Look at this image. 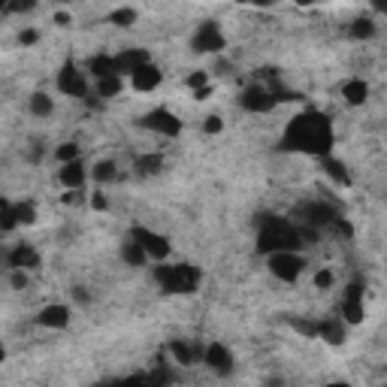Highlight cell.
Wrapping results in <instances>:
<instances>
[{
    "label": "cell",
    "instance_id": "1",
    "mask_svg": "<svg viewBox=\"0 0 387 387\" xmlns=\"http://www.w3.org/2000/svg\"><path fill=\"white\" fill-rule=\"evenodd\" d=\"M333 122L318 112V109H306V112L293 115L282 133V152H300L312 154V158H324L333 152Z\"/></svg>",
    "mask_w": 387,
    "mask_h": 387
},
{
    "label": "cell",
    "instance_id": "2",
    "mask_svg": "<svg viewBox=\"0 0 387 387\" xmlns=\"http://www.w3.org/2000/svg\"><path fill=\"white\" fill-rule=\"evenodd\" d=\"M302 239L297 224L282 215H261L257 221V251L272 254V251H300Z\"/></svg>",
    "mask_w": 387,
    "mask_h": 387
},
{
    "label": "cell",
    "instance_id": "3",
    "mask_svg": "<svg viewBox=\"0 0 387 387\" xmlns=\"http://www.w3.org/2000/svg\"><path fill=\"white\" fill-rule=\"evenodd\" d=\"M154 282L161 284L163 293H197L203 272H200V266H194V263L167 266L163 261H158V266H154Z\"/></svg>",
    "mask_w": 387,
    "mask_h": 387
},
{
    "label": "cell",
    "instance_id": "4",
    "mask_svg": "<svg viewBox=\"0 0 387 387\" xmlns=\"http://www.w3.org/2000/svg\"><path fill=\"white\" fill-rule=\"evenodd\" d=\"M266 266H270V272L275 275L279 282H297L302 270H306V261H302L300 251H272L266 254Z\"/></svg>",
    "mask_w": 387,
    "mask_h": 387
},
{
    "label": "cell",
    "instance_id": "5",
    "mask_svg": "<svg viewBox=\"0 0 387 387\" xmlns=\"http://www.w3.org/2000/svg\"><path fill=\"white\" fill-rule=\"evenodd\" d=\"M191 49L197 54H221L227 49V36L218 27V22H203L191 36Z\"/></svg>",
    "mask_w": 387,
    "mask_h": 387
},
{
    "label": "cell",
    "instance_id": "6",
    "mask_svg": "<svg viewBox=\"0 0 387 387\" xmlns=\"http://www.w3.org/2000/svg\"><path fill=\"white\" fill-rule=\"evenodd\" d=\"M131 239L143 245V251L149 254V261H167L170 251H173V245H170L167 236H163V233H154V230L143 227V224H136V227L131 230Z\"/></svg>",
    "mask_w": 387,
    "mask_h": 387
},
{
    "label": "cell",
    "instance_id": "7",
    "mask_svg": "<svg viewBox=\"0 0 387 387\" xmlns=\"http://www.w3.org/2000/svg\"><path fill=\"white\" fill-rule=\"evenodd\" d=\"M363 291H366V284H363L360 279L351 282V284H348V288L342 291V302H339V312H342V321H345V324H363V318H366Z\"/></svg>",
    "mask_w": 387,
    "mask_h": 387
},
{
    "label": "cell",
    "instance_id": "8",
    "mask_svg": "<svg viewBox=\"0 0 387 387\" xmlns=\"http://www.w3.org/2000/svg\"><path fill=\"white\" fill-rule=\"evenodd\" d=\"M239 106H242L245 112L263 115V112H272V109L279 106V100H275L270 85H248L242 94H239Z\"/></svg>",
    "mask_w": 387,
    "mask_h": 387
},
{
    "label": "cell",
    "instance_id": "9",
    "mask_svg": "<svg viewBox=\"0 0 387 387\" xmlns=\"http://www.w3.org/2000/svg\"><path fill=\"white\" fill-rule=\"evenodd\" d=\"M140 124L145 131L152 133H161V136H179L182 133V118L176 112H170V109H152V112H145L140 118Z\"/></svg>",
    "mask_w": 387,
    "mask_h": 387
},
{
    "label": "cell",
    "instance_id": "10",
    "mask_svg": "<svg viewBox=\"0 0 387 387\" xmlns=\"http://www.w3.org/2000/svg\"><path fill=\"white\" fill-rule=\"evenodd\" d=\"M203 363H206V370L215 372L218 379H227V375H233V370H236L233 351L221 342H212V345L203 348Z\"/></svg>",
    "mask_w": 387,
    "mask_h": 387
},
{
    "label": "cell",
    "instance_id": "11",
    "mask_svg": "<svg viewBox=\"0 0 387 387\" xmlns=\"http://www.w3.org/2000/svg\"><path fill=\"white\" fill-rule=\"evenodd\" d=\"M58 91L67 97H88V79L73 61H67L58 70Z\"/></svg>",
    "mask_w": 387,
    "mask_h": 387
},
{
    "label": "cell",
    "instance_id": "12",
    "mask_svg": "<svg viewBox=\"0 0 387 387\" xmlns=\"http://www.w3.org/2000/svg\"><path fill=\"white\" fill-rule=\"evenodd\" d=\"M73 321V309L64 306V302H52V306H43L40 315H36V324L40 327H49V330H64L70 327Z\"/></svg>",
    "mask_w": 387,
    "mask_h": 387
},
{
    "label": "cell",
    "instance_id": "13",
    "mask_svg": "<svg viewBox=\"0 0 387 387\" xmlns=\"http://www.w3.org/2000/svg\"><path fill=\"white\" fill-rule=\"evenodd\" d=\"M300 215L306 218L309 227L321 230V227H330V224H333V218L339 215V212L330 206V203H306V206L300 209Z\"/></svg>",
    "mask_w": 387,
    "mask_h": 387
},
{
    "label": "cell",
    "instance_id": "14",
    "mask_svg": "<svg viewBox=\"0 0 387 387\" xmlns=\"http://www.w3.org/2000/svg\"><path fill=\"white\" fill-rule=\"evenodd\" d=\"M6 263L13 266V270H24V272H31V270H40V251H36L34 245H27V242H22V245H15L13 251L6 254Z\"/></svg>",
    "mask_w": 387,
    "mask_h": 387
},
{
    "label": "cell",
    "instance_id": "15",
    "mask_svg": "<svg viewBox=\"0 0 387 387\" xmlns=\"http://www.w3.org/2000/svg\"><path fill=\"white\" fill-rule=\"evenodd\" d=\"M203 348H206V345H200V342H185V339H170L167 351L173 354V360H176L179 366H191V363L203 360Z\"/></svg>",
    "mask_w": 387,
    "mask_h": 387
},
{
    "label": "cell",
    "instance_id": "16",
    "mask_svg": "<svg viewBox=\"0 0 387 387\" xmlns=\"http://www.w3.org/2000/svg\"><path fill=\"white\" fill-rule=\"evenodd\" d=\"M115 58V73L118 76H131V73L136 70V67H143V64H149L152 61V54L145 52V49H122L118 54H112Z\"/></svg>",
    "mask_w": 387,
    "mask_h": 387
},
{
    "label": "cell",
    "instance_id": "17",
    "mask_svg": "<svg viewBox=\"0 0 387 387\" xmlns=\"http://www.w3.org/2000/svg\"><path fill=\"white\" fill-rule=\"evenodd\" d=\"M131 82H133V88L140 91V94H145V91H154L163 82V73H161V67L158 64H143V67H136L133 73H131Z\"/></svg>",
    "mask_w": 387,
    "mask_h": 387
},
{
    "label": "cell",
    "instance_id": "18",
    "mask_svg": "<svg viewBox=\"0 0 387 387\" xmlns=\"http://www.w3.org/2000/svg\"><path fill=\"white\" fill-rule=\"evenodd\" d=\"M348 336V324L342 318H324L318 321V339H324L327 345H342Z\"/></svg>",
    "mask_w": 387,
    "mask_h": 387
},
{
    "label": "cell",
    "instance_id": "19",
    "mask_svg": "<svg viewBox=\"0 0 387 387\" xmlns=\"http://www.w3.org/2000/svg\"><path fill=\"white\" fill-rule=\"evenodd\" d=\"M85 163H82L79 158L76 161H67V163H61V173H58V179H61V185L64 188H82L85 185Z\"/></svg>",
    "mask_w": 387,
    "mask_h": 387
},
{
    "label": "cell",
    "instance_id": "20",
    "mask_svg": "<svg viewBox=\"0 0 387 387\" xmlns=\"http://www.w3.org/2000/svg\"><path fill=\"white\" fill-rule=\"evenodd\" d=\"M342 97L348 106H363L366 100H370V85H366L363 79H348L342 85Z\"/></svg>",
    "mask_w": 387,
    "mask_h": 387
},
{
    "label": "cell",
    "instance_id": "21",
    "mask_svg": "<svg viewBox=\"0 0 387 387\" xmlns=\"http://www.w3.org/2000/svg\"><path fill=\"white\" fill-rule=\"evenodd\" d=\"M321 167H324V173L336 182L339 188L351 185V173H348V167H345L342 161H336V158H330V154H324V158H321Z\"/></svg>",
    "mask_w": 387,
    "mask_h": 387
},
{
    "label": "cell",
    "instance_id": "22",
    "mask_svg": "<svg viewBox=\"0 0 387 387\" xmlns=\"http://www.w3.org/2000/svg\"><path fill=\"white\" fill-rule=\"evenodd\" d=\"M88 73H91L94 79L118 76V73H115V58H112V54H94V58L88 61Z\"/></svg>",
    "mask_w": 387,
    "mask_h": 387
},
{
    "label": "cell",
    "instance_id": "23",
    "mask_svg": "<svg viewBox=\"0 0 387 387\" xmlns=\"http://www.w3.org/2000/svg\"><path fill=\"white\" fill-rule=\"evenodd\" d=\"M348 34H351V40H372V36L379 34V24H375V18L360 15V18H354V22H351Z\"/></svg>",
    "mask_w": 387,
    "mask_h": 387
},
{
    "label": "cell",
    "instance_id": "24",
    "mask_svg": "<svg viewBox=\"0 0 387 387\" xmlns=\"http://www.w3.org/2000/svg\"><path fill=\"white\" fill-rule=\"evenodd\" d=\"M27 109H31L36 118H49L54 112V100L45 94V91H34L31 100H27Z\"/></svg>",
    "mask_w": 387,
    "mask_h": 387
},
{
    "label": "cell",
    "instance_id": "25",
    "mask_svg": "<svg viewBox=\"0 0 387 387\" xmlns=\"http://www.w3.org/2000/svg\"><path fill=\"white\" fill-rule=\"evenodd\" d=\"M122 261L127 266H145V261H149V254L143 251L140 242H133V239H127V242H122Z\"/></svg>",
    "mask_w": 387,
    "mask_h": 387
},
{
    "label": "cell",
    "instance_id": "26",
    "mask_svg": "<svg viewBox=\"0 0 387 387\" xmlns=\"http://www.w3.org/2000/svg\"><path fill=\"white\" fill-rule=\"evenodd\" d=\"M91 179H94L97 185H109V182L118 179V167L112 161H97L94 170H91Z\"/></svg>",
    "mask_w": 387,
    "mask_h": 387
},
{
    "label": "cell",
    "instance_id": "27",
    "mask_svg": "<svg viewBox=\"0 0 387 387\" xmlns=\"http://www.w3.org/2000/svg\"><path fill=\"white\" fill-rule=\"evenodd\" d=\"M136 173L140 176H158V173L163 170V158L161 154H143V158H136Z\"/></svg>",
    "mask_w": 387,
    "mask_h": 387
},
{
    "label": "cell",
    "instance_id": "28",
    "mask_svg": "<svg viewBox=\"0 0 387 387\" xmlns=\"http://www.w3.org/2000/svg\"><path fill=\"white\" fill-rule=\"evenodd\" d=\"M122 88H124V79L122 76H106V79H97V97H118L122 94Z\"/></svg>",
    "mask_w": 387,
    "mask_h": 387
},
{
    "label": "cell",
    "instance_id": "29",
    "mask_svg": "<svg viewBox=\"0 0 387 387\" xmlns=\"http://www.w3.org/2000/svg\"><path fill=\"white\" fill-rule=\"evenodd\" d=\"M15 227H18V218H15L13 203L0 200V233H13Z\"/></svg>",
    "mask_w": 387,
    "mask_h": 387
},
{
    "label": "cell",
    "instance_id": "30",
    "mask_svg": "<svg viewBox=\"0 0 387 387\" xmlns=\"http://www.w3.org/2000/svg\"><path fill=\"white\" fill-rule=\"evenodd\" d=\"M109 24H115V27H133L136 24V9L122 6V9H115V13H109Z\"/></svg>",
    "mask_w": 387,
    "mask_h": 387
},
{
    "label": "cell",
    "instance_id": "31",
    "mask_svg": "<svg viewBox=\"0 0 387 387\" xmlns=\"http://www.w3.org/2000/svg\"><path fill=\"white\" fill-rule=\"evenodd\" d=\"M13 209H15V218H18V227H31L36 224V206L34 203H13Z\"/></svg>",
    "mask_w": 387,
    "mask_h": 387
},
{
    "label": "cell",
    "instance_id": "32",
    "mask_svg": "<svg viewBox=\"0 0 387 387\" xmlns=\"http://www.w3.org/2000/svg\"><path fill=\"white\" fill-rule=\"evenodd\" d=\"M82 154V149H79V143H61L58 149H54V158H58L61 163H67V161H76Z\"/></svg>",
    "mask_w": 387,
    "mask_h": 387
},
{
    "label": "cell",
    "instance_id": "33",
    "mask_svg": "<svg viewBox=\"0 0 387 387\" xmlns=\"http://www.w3.org/2000/svg\"><path fill=\"white\" fill-rule=\"evenodd\" d=\"M36 3H40V0H9V3H6V13L24 15V13H34Z\"/></svg>",
    "mask_w": 387,
    "mask_h": 387
},
{
    "label": "cell",
    "instance_id": "34",
    "mask_svg": "<svg viewBox=\"0 0 387 387\" xmlns=\"http://www.w3.org/2000/svg\"><path fill=\"white\" fill-rule=\"evenodd\" d=\"M291 327L297 330V333H302V336H312V339L318 336V321H302V318H293V321H291Z\"/></svg>",
    "mask_w": 387,
    "mask_h": 387
},
{
    "label": "cell",
    "instance_id": "35",
    "mask_svg": "<svg viewBox=\"0 0 387 387\" xmlns=\"http://www.w3.org/2000/svg\"><path fill=\"white\" fill-rule=\"evenodd\" d=\"M330 227H333V233H336V236H345V239H351V236H354V227L348 224L345 218H339V215L333 218V224H330Z\"/></svg>",
    "mask_w": 387,
    "mask_h": 387
},
{
    "label": "cell",
    "instance_id": "36",
    "mask_svg": "<svg viewBox=\"0 0 387 387\" xmlns=\"http://www.w3.org/2000/svg\"><path fill=\"white\" fill-rule=\"evenodd\" d=\"M203 131H206V133H221V131H224V118H221V115H209L206 122H203Z\"/></svg>",
    "mask_w": 387,
    "mask_h": 387
},
{
    "label": "cell",
    "instance_id": "37",
    "mask_svg": "<svg viewBox=\"0 0 387 387\" xmlns=\"http://www.w3.org/2000/svg\"><path fill=\"white\" fill-rule=\"evenodd\" d=\"M203 85H209V73L206 70H197V73H191L188 76V88H203Z\"/></svg>",
    "mask_w": 387,
    "mask_h": 387
},
{
    "label": "cell",
    "instance_id": "38",
    "mask_svg": "<svg viewBox=\"0 0 387 387\" xmlns=\"http://www.w3.org/2000/svg\"><path fill=\"white\" fill-rule=\"evenodd\" d=\"M315 288H321V291L333 288V272H330V270H321V272H315Z\"/></svg>",
    "mask_w": 387,
    "mask_h": 387
},
{
    "label": "cell",
    "instance_id": "39",
    "mask_svg": "<svg viewBox=\"0 0 387 387\" xmlns=\"http://www.w3.org/2000/svg\"><path fill=\"white\" fill-rule=\"evenodd\" d=\"M88 203H91V209H94V212H103V209H109V200H106L100 191H94V194H91V197H88Z\"/></svg>",
    "mask_w": 387,
    "mask_h": 387
},
{
    "label": "cell",
    "instance_id": "40",
    "mask_svg": "<svg viewBox=\"0 0 387 387\" xmlns=\"http://www.w3.org/2000/svg\"><path fill=\"white\" fill-rule=\"evenodd\" d=\"M36 40H40V34H36L34 27H27V31H22V34H18V43H22V45H34Z\"/></svg>",
    "mask_w": 387,
    "mask_h": 387
},
{
    "label": "cell",
    "instance_id": "41",
    "mask_svg": "<svg viewBox=\"0 0 387 387\" xmlns=\"http://www.w3.org/2000/svg\"><path fill=\"white\" fill-rule=\"evenodd\" d=\"M13 288H15V291L27 288V272H24V270H15V272H13Z\"/></svg>",
    "mask_w": 387,
    "mask_h": 387
},
{
    "label": "cell",
    "instance_id": "42",
    "mask_svg": "<svg viewBox=\"0 0 387 387\" xmlns=\"http://www.w3.org/2000/svg\"><path fill=\"white\" fill-rule=\"evenodd\" d=\"M73 300H76V302H82V306H88V302H91V293H88V288H73Z\"/></svg>",
    "mask_w": 387,
    "mask_h": 387
},
{
    "label": "cell",
    "instance_id": "43",
    "mask_svg": "<svg viewBox=\"0 0 387 387\" xmlns=\"http://www.w3.org/2000/svg\"><path fill=\"white\" fill-rule=\"evenodd\" d=\"M209 97H212V88H209V85L194 88V100H200V103H203V100H209Z\"/></svg>",
    "mask_w": 387,
    "mask_h": 387
},
{
    "label": "cell",
    "instance_id": "44",
    "mask_svg": "<svg viewBox=\"0 0 387 387\" xmlns=\"http://www.w3.org/2000/svg\"><path fill=\"white\" fill-rule=\"evenodd\" d=\"M54 22H58V27H70L73 18H70V13H54Z\"/></svg>",
    "mask_w": 387,
    "mask_h": 387
},
{
    "label": "cell",
    "instance_id": "45",
    "mask_svg": "<svg viewBox=\"0 0 387 387\" xmlns=\"http://www.w3.org/2000/svg\"><path fill=\"white\" fill-rule=\"evenodd\" d=\"M236 3H242V6H272L275 0H236Z\"/></svg>",
    "mask_w": 387,
    "mask_h": 387
},
{
    "label": "cell",
    "instance_id": "46",
    "mask_svg": "<svg viewBox=\"0 0 387 387\" xmlns=\"http://www.w3.org/2000/svg\"><path fill=\"white\" fill-rule=\"evenodd\" d=\"M372 9H375L379 15H384V13H387V0H372Z\"/></svg>",
    "mask_w": 387,
    "mask_h": 387
},
{
    "label": "cell",
    "instance_id": "47",
    "mask_svg": "<svg viewBox=\"0 0 387 387\" xmlns=\"http://www.w3.org/2000/svg\"><path fill=\"white\" fill-rule=\"evenodd\" d=\"M43 158V149H40V143H34V149H31V161H40Z\"/></svg>",
    "mask_w": 387,
    "mask_h": 387
},
{
    "label": "cell",
    "instance_id": "48",
    "mask_svg": "<svg viewBox=\"0 0 387 387\" xmlns=\"http://www.w3.org/2000/svg\"><path fill=\"white\" fill-rule=\"evenodd\" d=\"M297 6H312V3H318V0H293Z\"/></svg>",
    "mask_w": 387,
    "mask_h": 387
},
{
    "label": "cell",
    "instance_id": "49",
    "mask_svg": "<svg viewBox=\"0 0 387 387\" xmlns=\"http://www.w3.org/2000/svg\"><path fill=\"white\" fill-rule=\"evenodd\" d=\"M3 360H6V348L0 345V363H3Z\"/></svg>",
    "mask_w": 387,
    "mask_h": 387
},
{
    "label": "cell",
    "instance_id": "50",
    "mask_svg": "<svg viewBox=\"0 0 387 387\" xmlns=\"http://www.w3.org/2000/svg\"><path fill=\"white\" fill-rule=\"evenodd\" d=\"M6 3H9V0H0V13H6Z\"/></svg>",
    "mask_w": 387,
    "mask_h": 387
},
{
    "label": "cell",
    "instance_id": "51",
    "mask_svg": "<svg viewBox=\"0 0 387 387\" xmlns=\"http://www.w3.org/2000/svg\"><path fill=\"white\" fill-rule=\"evenodd\" d=\"M58 3H70V0H58Z\"/></svg>",
    "mask_w": 387,
    "mask_h": 387
}]
</instances>
